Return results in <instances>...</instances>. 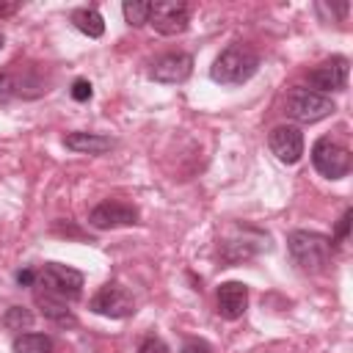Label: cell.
<instances>
[{
	"mask_svg": "<svg viewBox=\"0 0 353 353\" xmlns=\"http://www.w3.org/2000/svg\"><path fill=\"white\" fill-rule=\"evenodd\" d=\"M3 323H6V328H11V331H22V328H30L33 314H30L28 309H22V306H11V309L6 312V317H3Z\"/></svg>",
	"mask_w": 353,
	"mask_h": 353,
	"instance_id": "obj_18",
	"label": "cell"
},
{
	"mask_svg": "<svg viewBox=\"0 0 353 353\" xmlns=\"http://www.w3.org/2000/svg\"><path fill=\"white\" fill-rule=\"evenodd\" d=\"M17 8H19L17 3H0V17H11Z\"/></svg>",
	"mask_w": 353,
	"mask_h": 353,
	"instance_id": "obj_25",
	"label": "cell"
},
{
	"mask_svg": "<svg viewBox=\"0 0 353 353\" xmlns=\"http://www.w3.org/2000/svg\"><path fill=\"white\" fill-rule=\"evenodd\" d=\"M17 281H19V284H25V287H30V284H36V270H30V268H25V270H19V273H17Z\"/></svg>",
	"mask_w": 353,
	"mask_h": 353,
	"instance_id": "obj_23",
	"label": "cell"
},
{
	"mask_svg": "<svg viewBox=\"0 0 353 353\" xmlns=\"http://www.w3.org/2000/svg\"><path fill=\"white\" fill-rule=\"evenodd\" d=\"M63 146L69 152H77V154H102L113 146V141L108 135H99V132H69L63 138Z\"/></svg>",
	"mask_w": 353,
	"mask_h": 353,
	"instance_id": "obj_13",
	"label": "cell"
},
{
	"mask_svg": "<svg viewBox=\"0 0 353 353\" xmlns=\"http://www.w3.org/2000/svg\"><path fill=\"white\" fill-rule=\"evenodd\" d=\"M190 22V6L179 3V0H157L152 3V14H149V25L160 33V36H176L188 28Z\"/></svg>",
	"mask_w": 353,
	"mask_h": 353,
	"instance_id": "obj_6",
	"label": "cell"
},
{
	"mask_svg": "<svg viewBox=\"0 0 353 353\" xmlns=\"http://www.w3.org/2000/svg\"><path fill=\"white\" fill-rule=\"evenodd\" d=\"M36 303H39V309H41V314L47 317V320H52L55 325H77V320H74V314L66 309V301H61V298H52V295H47V292H36Z\"/></svg>",
	"mask_w": 353,
	"mask_h": 353,
	"instance_id": "obj_14",
	"label": "cell"
},
{
	"mask_svg": "<svg viewBox=\"0 0 353 353\" xmlns=\"http://www.w3.org/2000/svg\"><path fill=\"white\" fill-rule=\"evenodd\" d=\"M3 44H6V36H3V33H0V50H3Z\"/></svg>",
	"mask_w": 353,
	"mask_h": 353,
	"instance_id": "obj_26",
	"label": "cell"
},
{
	"mask_svg": "<svg viewBox=\"0 0 353 353\" xmlns=\"http://www.w3.org/2000/svg\"><path fill=\"white\" fill-rule=\"evenodd\" d=\"M36 287H41V292L61 298V301H74L83 292V273L58 262H47L39 273H36Z\"/></svg>",
	"mask_w": 353,
	"mask_h": 353,
	"instance_id": "obj_3",
	"label": "cell"
},
{
	"mask_svg": "<svg viewBox=\"0 0 353 353\" xmlns=\"http://www.w3.org/2000/svg\"><path fill=\"white\" fill-rule=\"evenodd\" d=\"M350 215H353L350 210H345V212H342V218H339V226H336V237H334L336 243H342V240L347 237V226H350Z\"/></svg>",
	"mask_w": 353,
	"mask_h": 353,
	"instance_id": "obj_22",
	"label": "cell"
},
{
	"mask_svg": "<svg viewBox=\"0 0 353 353\" xmlns=\"http://www.w3.org/2000/svg\"><path fill=\"white\" fill-rule=\"evenodd\" d=\"M14 94H17V80H14V74L0 69V102H8Z\"/></svg>",
	"mask_w": 353,
	"mask_h": 353,
	"instance_id": "obj_19",
	"label": "cell"
},
{
	"mask_svg": "<svg viewBox=\"0 0 353 353\" xmlns=\"http://www.w3.org/2000/svg\"><path fill=\"white\" fill-rule=\"evenodd\" d=\"M268 146H270V152H273L281 163L295 165V163L303 157V132H301V127H295V124H279V127L270 130Z\"/></svg>",
	"mask_w": 353,
	"mask_h": 353,
	"instance_id": "obj_9",
	"label": "cell"
},
{
	"mask_svg": "<svg viewBox=\"0 0 353 353\" xmlns=\"http://www.w3.org/2000/svg\"><path fill=\"white\" fill-rule=\"evenodd\" d=\"M259 69V55L248 44H229L215 63L210 66V77L221 85H243Z\"/></svg>",
	"mask_w": 353,
	"mask_h": 353,
	"instance_id": "obj_1",
	"label": "cell"
},
{
	"mask_svg": "<svg viewBox=\"0 0 353 353\" xmlns=\"http://www.w3.org/2000/svg\"><path fill=\"white\" fill-rule=\"evenodd\" d=\"M336 108L331 102V97H323V94H314L309 88H292L287 94V102H284V113L301 124H314L325 116H331Z\"/></svg>",
	"mask_w": 353,
	"mask_h": 353,
	"instance_id": "obj_4",
	"label": "cell"
},
{
	"mask_svg": "<svg viewBox=\"0 0 353 353\" xmlns=\"http://www.w3.org/2000/svg\"><path fill=\"white\" fill-rule=\"evenodd\" d=\"M72 25L80 33H85L88 39H99L105 33V19H102V14L97 8H77V11H72Z\"/></svg>",
	"mask_w": 353,
	"mask_h": 353,
	"instance_id": "obj_15",
	"label": "cell"
},
{
	"mask_svg": "<svg viewBox=\"0 0 353 353\" xmlns=\"http://www.w3.org/2000/svg\"><path fill=\"white\" fill-rule=\"evenodd\" d=\"M347 72H350L347 58L334 55L331 61H323L320 66H314V69L306 74V80H309V85H312L309 91L323 94V97H328L331 91H342V88L347 85Z\"/></svg>",
	"mask_w": 353,
	"mask_h": 353,
	"instance_id": "obj_7",
	"label": "cell"
},
{
	"mask_svg": "<svg viewBox=\"0 0 353 353\" xmlns=\"http://www.w3.org/2000/svg\"><path fill=\"white\" fill-rule=\"evenodd\" d=\"M52 350V339L47 334H19L14 339V353H50Z\"/></svg>",
	"mask_w": 353,
	"mask_h": 353,
	"instance_id": "obj_16",
	"label": "cell"
},
{
	"mask_svg": "<svg viewBox=\"0 0 353 353\" xmlns=\"http://www.w3.org/2000/svg\"><path fill=\"white\" fill-rule=\"evenodd\" d=\"M72 97H74L77 102L91 99V83H88V80H74V85H72Z\"/></svg>",
	"mask_w": 353,
	"mask_h": 353,
	"instance_id": "obj_21",
	"label": "cell"
},
{
	"mask_svg": "<svg viewBox=\"0 0 353 353\" xmlns=\"http://www.w3.org/2000/svg\"><path fill=\"white\" fill-rule=\"evenodd\" d=\"M287 248H290V256L292 262L306 270V273H320L328 268L331 262V254H334V240L320 234V232H306V229H298L287 237Z\"/></svg>",
	"mask_w": 353,
	"mask_h": 353,
	"instance_id": "obj_2",
	"label": "cell"
},
{
	"mask_svg": "<svg viewBox=\"0 0 353 353\" xmlns=\"http://www.w3.org/2000/svg\"><path fill=\"white\" fill-rule=\"evenodd\" d=\"M138 353H171V350H168V345H165L160 336H146V339L141 342Z\"/></svg>",
	"mask_w": 353,
	"mask_h": 353,
	"instance_id": "obj_20",
	"label": "cell"
},
{
	"mask_svg": "<svg viewBox=\"0 0 353 353\" xmlns=\"http://www.w3.org/2000/svg\"><path fill=\"white\" fill-rule=\"evenodd\" d=\"M190 72H193V55H188V52H168V55L154 61L149 74L157 83L174 85V83H185L190 77Z\"/></svg>",
	"mask_w": 353,
	"mask_h": 353,
	"instance_id": "obj_11",
	"label": "cell"
},
{
	"mask_svg": "<svg viewBox=\"0 0 353 353\" xmlns=\"http://www.w3.org/2000/svg\"><path fill=\"white\" fill-rule=\"evenodd\" d=\"M88 309L94 314H102V317H110V320H124L130 314H135V303L130 298V292L119 284H105L99 287V292L91 298Z\"/></svg>",
	"mask_w": 353,
	"mask_h": 353,
	"instance_id": "obj_8",
	"label": "cell"
},
{
	"mask_svg": "<svg viewBox=\"0 0 353 353\" xmlns=\"http://www.w3.org/2000/svg\"><path fill=\"white\" fill-rule=\"evenodd\" d=\"M182 353H210V345L207 342H188L182 347Z\"/></svg>",
	"mask_w": 353,
	"mask_h": 353,
	"instance_id": "obj_24",
	"label": "cell"
},
{
	"mask_svg": "<svg viewBox=\"0 0 353 353\" xmlns=\"http://www.w3.org/2000/svg\"><path fill=\"white\" fill-rule=\"evenodd\" d=\"M88 223L94 229H119V226H132L138 223V210L132 204H124V201H116V199H108L102 204H97L88 215Z\"/></svg>",
	"mask_w": 353,
	"mask_h": 353,
	"instance_id": "obj_10",
	"label": "cell"
},
{
	"mask_svg": "<svg viewBox=\"0 0 353 353\" xmlns=\"http://www.w3.org/2000/svg\"><path fill=\"white\" fill-rule=\"evenodd\" d=\"M121 11H124V19H127V25H132V28H141V25H146V22H149V14H152V3H149V0H127V3L121 6Z\"/></svg>",
	"mask_w": 353,
	"mask_h": 353,
	"instance_id": "obj_17",
	"label": "cell"
},
{
	"mask_svg": "<svg viewBox=\"0 0 353 353\" xmlns=\"http://www.w3.org/2000/svg\"><path fill=\"white\" fill-rule=\"evenodd\" d=\"M218 314L226 317V320H237L245 314L248 309V287L243 281H223L218 287Z\"/></svg>",
	"mask_w": 353,
	"mask_h": 353,
	"instance_id": "obj_12",
	"label": "cell"
},
{
	"mask_svg": "<svg viewBox=\"0 0 353 353\" xmlns=\"http://www.w3.org/2000/svg\"><path fill=\"white\" fill-rule=\"evenodd\" d=\"M312 163L325 179H342L350 174V152L328 135L312 146Z\"/></svg>",
	"mask_w": 353,
	"mask_h": 353,
	"instance_id": "obj_5",
	"label": "cell"
}]
</instances>
